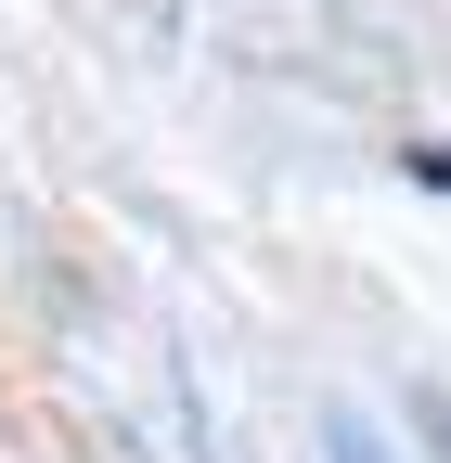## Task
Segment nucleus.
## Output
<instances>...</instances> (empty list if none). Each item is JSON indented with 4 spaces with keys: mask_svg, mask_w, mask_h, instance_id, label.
Instances as JSON below:
<instances>
[{
    "mask_svg": "<svg viewBox=\"0 0 451 463\" xmlns=\"http://www.w3.org/2000/svg\"><path fill=\"white\" fill-rule=\"evenodd\" d=\"M349 463H374V450H361V438H349Z\"/></svg>",
    "mask_w": 451,
    "mask_h": 463,
    "instance_id": "1",
    "label": "nucleus"
}]
</instances>
